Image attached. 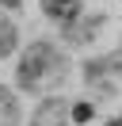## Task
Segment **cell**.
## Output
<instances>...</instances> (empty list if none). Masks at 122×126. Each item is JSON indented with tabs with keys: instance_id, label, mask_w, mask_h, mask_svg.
<instances>
[{
	"instance_id": "1",
	"label": "cell",
	"mask_w": 122,
	"mask_h": 126,
	"mask_svg": "<svg viewBox=\"0 0 122 126\" xmlns=\"http://www.w3.org/2000/svg\"><path fill=\"white\" fill-rule=\"evenodd\" d=\"M61 77H65V57H61L57 46H50V42L27 46V54L19 57V69H15V80H19V88H27V92H42V88L57 84Z\"/></svg>"
},
{
	"instance_id": "2",
	"label": "cell",
	"mask_w": 122,
	"mask_h": 126,
	"mask_svg": "<svg viewBox=\"0 0 122 126\" xmlns=\"http://www.w3.org/2000/svg\"><path fill=\"white\" fill-rule=\"evenodd\" d=\"M69 115H73V103L65 99V95H53V99H46L42 107L34 111V118H30V126H65Z\"/></svg>"
},
{
	"instance_id": "3",
	"label": "cell",
	"mask_w": 122,
	"mask_h": 126,
	"mask_svg": "<svg viewBox=\"0 0 122 126\" xmlns=\"http://www.w3.org/2000/svg\"><path fill=\"white\" fill-rule=\"evenodd\" d=\"M42 12L57 23H73L80 16V0H42Z\"/></svg>"
},
{
	"instance_id": "4",
	"label": "cell",
	"mask_w": 122,
	"mask_h": 126,
	"mask_svg": "<svg viewBox=\"0 0 122 126\" xmlns=\"http://www.w3.org/2000/svg\"><path fill=\"white\" fill-rule=\"evenodd\" d=\"M15 118H19V103L8 88H0V126H15Z\"/></svg>"
},
{
	"instance_id": "5",
	"label": "cell",
	"mask_w": 122,
	"mask_h": 126,
	"mask_svg": "<svg viewBox=\"0 0 122 126\" xmlns=\"http://www.w3.org/2000/svg\"><path fill=\"white\" fill-rule=\"evenodd\" d=\"M12 50H15V27L0 19V57H8Z\"/></svg>"
},
{
	"instance_id": "6",
	"label": "cell",
	"mask_w": 122,
	"mask_h": 126,
	"mask_svg": "<svg viewBox=\"0 0 122 126\" xmlns=\"http://www.w3.org/2000/svg\"><path fill=\"white\" fill-rule=\"evenodd\" d=\"M0 4H8V8H15V4H19V0H0Z\"/></svg>"
}]
</instances>
